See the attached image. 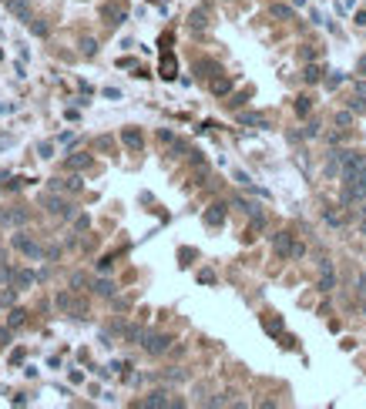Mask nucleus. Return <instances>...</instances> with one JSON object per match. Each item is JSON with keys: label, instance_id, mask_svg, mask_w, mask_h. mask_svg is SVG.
<instances>
[{"label": "nucleus", "instance_id": "f257e3e1", "mask_svg": "<svg viewBox=\"0 0 366 409\" xmlns=\"http://www.w3.org/2000/svg\"><path fill=\"white\" fill-rule=\"evenodd\" d=\"M366 198V171L360 175L346 178V185H343V195H339V202L343 204H360Z\"/></svg>", "mask_w": 366, "mask_h": 409}, {"label": "nucleus", "instance_id": "f03ea898", "mask_svg": "<svg viewBox=\"0 0 366 409\" xmlns=\"http://www.w3.org/2000/svg\"><path fill=\"white\" fill-rule=\"evenodd\" d=\"M168 346H172V339L165 332H145L141 335V349L148 355H161V352H168Z\"/></svg>", "mask_w": 366, "mask_h": 409}, {"label": "nucleus", "instance_id": "7ed1b4c3", "mask_svg": "<svg viewBox=\"0 0 366 409\" xmlns=\"http://www.w3.org/2000/svg\"><path fill=\"white\" fill-rule=\"evenodd\" d=\"M40 204H44L51 215H58V218H74V204L64 202L61 195H54V191H51V195H44V198H40Z\"/></svg>", "mask_w": 366, "mask_h": 409}, {"label": "nucleus", "instance_id": "20e7f679", "mask_svg": "<svg viewBox=\"0 0 366 409\" xmlns=\"http://www.w3.org/2000/svg\"><path fill=\"white\" fill-rule=\"evenodd\" d=\"M14 248L17 252H24L27 259H44V248H40V242L37 238H31V235H14Z\"/></svg>", "mask_w": 366, "mask_h": 409}, {"label": "nucleus", "instance_id": "39448f33", "mask_svg": "<svg viewBox=\"0 0 366 409\" xmlns=\"http://www.w3.org/2000/svg\"><path fill=\"white\" fill-rule=\"evenodd\" d=\"M360 171H366V154H360V151H346V158H343V181L353 175H360Z\"/></svg>", "mask_w": 366, "mask_h": 409}, {"label": "nucleus", "instance_id": "423d86ee", "mask_svg": "<svg viewBox=\"0 0 366 409\" xmlns=\"http://www.w3.org/2000/svg\"><path fill=\"white\" fill-rule=\"evenodd\" d=\"M141 406L145 409H161V406H182V399H172L165 389H158V392H152V396H145L141 399Z\"/></svg>", "mask_w": 366, "mask_h": 409}, {"label": "nucleus", "instance_id": "0eeeda50", "mask_svg": "<svg viewBox=\"0 0 366 409\" xmlns=\"http://www.w3.org/2000/svg\"><path fill=\"white\" fill-rule=\"evenodd\" d=\"M3 7L20 20V24H31L34 17H31V0H3Z\"/></svg>", "mask_w": 366, "mask_h": 409}, {"label": "nucleus", "instance_id": "6e6552de", "mask_svg": "<svg viewBox=\"0 0 366 409\" xmlns=\"http://www.w3.org/2000/svg\"><path fill=\"white\" fill-rule=\"evenodd\" d=\"M336 289V272H333V262L323 259L319 262V292H333Z\"/></svg>", "mask_w": 366, "mask_h": 409}, {"label": "nucleus", "instance_id": "1a4fd4ad", "mask_svg": "<svg viewBox=\"0 0 366 409\" xmlns=\"http://www.w3.org/2000/svg\"><path fill=\"white\" fill-rule=\"evenodd\" d=\"M292 245H296V242H292V235H289V232H275L272 235V248H275L279 259H289V255H292Z\"/></svg>", "mask_w": 366, "mask_h": 409}, {"label": "nucleus", "instance_id": "9d476101", "mask_svg": "<svg viewBox=\"0 0 366 409\" xmlns=\"http://www.w3.org/2000/svg\"><path fill=\"white\" fill-rule=\"evenodd\" d=\"M27 218H31V211H27V208H10V211H3V215H0V225H3V228H14V225H24Z\"/></svg>", "mask_w": 366, "mask_h": 409}, {"label": "nucleus", "instance_id": "9b49d317", "mask_svg": "<svg viewBox=\"0 0 366 409\" xmlns=\"http://www.w3.org/2000/svg\"><path fill=\"white\" fill-rule=\"evenodd\" d=\"M67 168H71V171H84V168H91V154H88V151H74V154L67 158Z\"/></svg>", "mask_w": 366, "mask_h": 409}, {"label": "nucleus", "instance_id": "f8f14e48", "mask_svg": "<svg viewBox=\"0 0 366 409\" xmlns=\"http://www.w3.org/2000/svg\"><path fill=\"white\" fill-rule=\"evenodd\" d=\"M225 222V204L222 202H215V204H209V211H205V225H222Z\"/></svg>", "mask_w": 366, "mask_h": 409}, {"label": "nucleus", "instance_id": "ddd939ff", "mask_svg": "<svg viewBox=\"0 0 366 409\" xmlns=\"http://www.w3.org/2000/svg\"><path fill=\"white\" fill-rule=\"evenodd\" d=\"M121 141H124L128 148H131V151H138V148H141V131H135V128H124Z\"/></svg>", "mask_w": 366, "mask_h": 409}, {"label": "nucleus", "instance_id": "4468645a", "mask_svg": "<svg viewBox=\"0 0 366 409\" xmlns=\"http://www.w3.org/2000/svg\"><path fill=\"white\" fill-rule=\"evenodd\" d=\"M94 295H101V298H111V295H115V282H108V279H97V282H94Z\"/></svg>", "mask_w": 366, "mask_h": 409}, {"label": "nucleus", "instance_id": "2eb2a0df", "mask_svg": "<svg viewBox=\"0 0 366 409\" xmlns=\"http://www.w3.org/2000/svg\"><path fill=\"white\" fill-rule=\"evenodd\" d=\"M34 282H37L34 272H17V275H14V289H27V285H34Z\"/></svg>", "mask_w": 366, "mask_h": 409}, {"label": "nucleus", "instance_id": "dca6fc26", "mask_svg": "<svg viewBox=\"0 0 366 409\" xmlns=\"http://www.w3.org/2000/svg\"><path fill=\"white\" fill-rule=\"evenodd\" d=\"M104 17H108V24H124V7H104Z\"/></svg>", "mask_w": 366, "mask_h": 409}, {"label": "nucleus", "instance_id": "f3484780", "mask_svg": "<svg viewBox=\"0 0 366 409\" xmlns=\"http://www.w3.org/2000/svg\"><path fill=\"white\" fill-rule=\"evenodd\" d=\"M232 204H235V208H242L245 215H262V208H259L255 202H249V198H235Z\"/></svg>", "mask_w": 366, "mask_h": 409}, {"label": "nucleus", "instance_id": "a211bd4d", "mask_svg": "<svg viewBox=\"0 0 366 409\" xmlns=\"http://www.w3.org/2000/svg\"><path fill=\"white\" fill-rule=\"evenodd\" d=\"M229 91H232V81H229V77H215L212 81V94L222 97V94H229Z\"/></svg>", "mask_w": 366, "mask_h": 409}, {"label": "nucleus", "instance_id": "6ab92c4d", "mask_svg": "<svg viewBox=\"0 0 366 409\" xmlns=\"http://www.w3.org/2000/svg\"><path fill=\"white\" fill-rule=\"evenodd\" d=\"M239 121H242V124H255V128H266V117H262V114H252V111H242Z\"/></svg>", "mask_w": 366, "mask_h": 409}, {"label": "nucleus", "instance_id": "aec40b11", "mask_svg": "<svg viewBox=\"0 0 366 409\" xmlns=\"http://www.w3.org/2000/svg\"><path fill=\"white\" fill-rule=\"evenodd\" d=\"M24 322H27V312H24V309H14L10 319H7V325H10V329H20Z\"/></svg>", "mask_w": 366, "mask_h": 409}, {"label": "nucleus", "instance_id": "412c9836", "mask_svg": "<svg viewBox=\"0 0 366 409\" xmlns=\"http://www.w3.org/2000/svg\"><path fill=\"white\" fill-rule=\"evenodd\" d=\"M27 27H31V34H34V37H47V34H51V27H47V20H31Z\"/></svg>", "mask_w": 366, "mask_h": 409}, {"label": "nucleus", "instance_id": "4be33fe9", "mask_svg": "<svg viewBox=\"0 0 366 409\" xmlns=\"http://www.w3.org/2000/svg\"><path fill=\"white\" fill-rule=\"evenodd\" d=\"M81 51H84V57H94V54H97V40H94V37H84V40H81Z\"/></svg>", "mask_w": 366, "mask_h": 409}, {"label": "nucleus", "instance_id": "5701e85b", "mask_svg": "<svg viewBox=\"0 0 366 409\" xmlns=\"http://www.w3.org/2000/svg\"><path fill=\"white\" fill-rule=\"evenodd\" d=\"M319 74H323V71H319V64H309V67H306V81H309V84H316V81H319Z\"/></svg>", "mask_w": 366, "mask_h": 409}, {"label": "nucleus", "instance_id": "b1692460", "mask_svg": "<svg viewBox=\"0 0 366 409\" xmlns=\"http://www.w3.org/2000/svg\"><path fill=\"white\" fill-rule=\"evenodd\" d=\"M64 188H67V191H81V188H84V178L71 175V178H67V181H64Z\"/></svg>", "mask_w": 366, "mask_h": 409}, {"label": "nucleus", "instance_id": "393cba45", "mask_svg": "<svg viewBox=\"0 0 366 409\" xmlns=\"http://www.w3.org/2000/svg\"><path fill=\"white\" fill-rule=\"evenodd\" d=\"M161 77H175V57L161 60Z\"/></svg>", "mask_w": 366, "mask_h": 409}, {"label": "nucleus", "instance_id": "a878e982", "mask_svg": "<svg viewBox=\"0 0 366 409\" xmlns=\"http://www.w3.org/2000/svg\"><path fill=\"white\" fill-rule=\"evenodd\" d=\"M272 17H279V20H289V17H292V10H289V7H282V3H275V7H272Z\"/></svg>", "mask_w": 366, "mask_h": 409}, {"label": "nucleus", "instance_id": "bb28decb", "mask_svg": "<svg viewBox=\"0 0 366 409\" xmlns=\"http://www.w3.org/2000/svg\"><path fill=\"white\" fill-rule=\"evenodd\" d=\"M323 222H326V225H333V228H339V225H343V218H339L336 211H323Z\"/></svg>", "mask_w": 366, "mask_h": 409}, {"label": "nucleus", "instance_id": "cd10ccee", "mask_svg": "<svg viewBox=\"0 0 366 409\" xmlns=\"http://www.w3.org/2000/svg\"><path fill=\"white\" fill-rule=\"evenodd\" d=\"M309 108H312V104H309V97H299V101H296V114H299V117L309 114Z\"/></svg>", "mask_w": 366, "mask_h": 409}, {"label": "nucleus", "instance_id": "c85d7f7f", "mask_svg": "<svg viewBox=\"0 0 366 409\" xmlns=\"http://www.w3.org/2000/svg\"><path fill=\"white\" fill-rule=\"evenodd\" d=\"M188 24H192L195 30H205V14H192V17H188Z\"/></svg>", "mask_w": 366, "mask_h": 409}, {"label": "nucleus", "instance_id": "c756f323", "mask_svg": "<svg viewBox=\"0 0 366 409\" xmlns=\"http://www.w3.org/2000/svg\"><path fill=\"white\" fill-rule=\"evenodd\" d=\"M14 298H17V289H7L0 292V305H14Z\"/></svg>", "mask_w": 366, "mask_h": 409}, {"label": "nucleus", "instance_id": "7c9ffc66", "mask_svg": "<svg viewBox=\"0 0 366 409\" xmlns=\"http://www.w3.org/2000/svg\"><path fill=\"white\" fill-rule=\"evenodd\" d=\"M14 275H17V272H14V268H10V265H0V282H10V279H14Z\"/></svg>", "mask_w": 366, "mask_h": 409}, {"label": "nucleus", "instance_id": "2f4dec72", "mask_svg": "<svg viewBox=\"0 0 366 409\" xmlns=\"http://www.w3.org/2000/svg\"><path fill=\"white\" fill-rule=\"evenodd\" d=\"M349 121H353V114H349V111H339V114H336V124H339V128H346Z\"/></svg>", "mask_w": 366, "mask_h": 409}, {"label": "nucleus", "instance_id": "473e14b6", "mask_svg": "<svg viewBox=\"0 0 366 409\" xmlns=\"http://www.w3.org/2000/svg\"><path fill=\"white\" fill-rule=\"evenodd\" d=\"M24 185H27V178H14V181H10V185H7V191H20V188H24Z\"/></svg>", "mask_w": 366, "mask_h": 409}, {"label": "nucleus", "instance_id": "72a5a7b5", "mask_svg": "<svg viewBox=\"0 0 366 409\" xmlns=\"http://www.w3.org/2000/svg\"><path fill=\"white\" fill-rule=\"evenodd\" d=\"M306 138H316V134H319V124H316V121H309V124H306V131H303Z\"/></svg>", "mask_w": 366, "mask_h": 409}, {"label": "nucleus", "instance_id": "f704fd0d", "mask_svg": "<svg viewBox=\"0 0 366 409\" xmlns=\"http://www.w3.org/2000/svg\"><path fill=\"white\" fill-rule=\"evenodd\" d=\"M306 255V245L303 242H296V245H292V255H289V259H303Z\"/></svg>", "mask_w": 366, "mask_h": 409}, {"label": "nucleus", "instance_id": "c9c22d12", "mask_svg": "<svg viewBox=\"0 0 366 409\" xmlns=\"http://www.w3.org/2000/svg\"><path fill=\"white\" fill-rule=\"evenodd\" d=\"M51 154H54V145H51V141H44V145H40V158H51Z\"/></svg>", "mask_w": 366, "mask_h": 409}, {"label": "nucleus", "instance_id": "e433bc0d", "mask_svg": "<svg viewBox=\"0 0 366 409\" xmlns=\"http://www.w3.org/2000/svg\"><path fill=\"white\" fill-rule=\"evenodd\" d=\"M158 138H161V141H165V145H172V141H175V134H172V131H165V128H161V131H158Z\"/></svg>", "mask_w": 366, "mask_h": 409}, {"label": "nucleus", "instance_id": "4c0bfd02", "mask_svg": "<svg viewBox=\"0 0 366 409\" xmlns=\"http://www.w3.org/2000/svg\"><path fill=\"white\" fill-rule=\"evenodd\" d=\"M339 84H343V77H339V74H333V77L326 81V88H339Z\"/></svg>", "mask_w": 366, "mask_h": 409}, {"label": "nucleus", "instance_id": "58836bf2", "mask_svg": "<svg viewBox=\"0 0 366 409\" xmlns=\"http://www.w3.org/2000/svg\"><path fill=\"white\" fill-rule=\"evenodd\" d=\"M356 94H360V97H366V81H356Z\"/></svg>", "mask_w": 366, "mask_h": 409}, {"label": "nucleus", "instance_id": "ea45409f", "mask_svg": "<svg viewBox=\"0 0 366 409\" xmlns=\"http://www.w3.org/2000/svg\"><path fill=\"white\" fill-rule=\"evenodd\" d=\"M360 74L366 77V57H360Z\"/></svg>", "mask_w": 366, "mask_h": 409}, {"label": "nucleus", "instance_id": "a19ab883", "mask_svg": "<svg viewBox=\"0 0 366 409\" xmlns=\"http://www.w3.org/2000/svg\"><path fill=\"white\" fill-rule=\"evenodd\" d=\"M360 312H363V316H366V298H363V302H360Z\"/></svg>", "mask_w": 366, "mask_h": 409}, {"label": "nucleus", "instance_id": "79ce46f5", "mask_svg": "<svg viewBox=\"0 0 366 409\" xmlns=\"http://www.w3.org/2000/svg\"><path fill=\"white\" fill-rule=\"evenodd\" d=\"M360 232H363V235H366V218H363V222H360Z\"/></svg>", "mask_w": 366, "mask_h": 409}, {"label": "nucleus", "instance_id": "37998d69", "mask_svg": "<svg viewBox=\"0 0 366 409\" xmlns=\"http://www.w3.org/2000/svg\"><path fill=\"white\" fill-rule=\"evenodd\" d=\"M360 211H363V215H366V198H363V202H360Z\"/></svg>", "mask_w": 366, "mask_h": 409}]
</instances>
